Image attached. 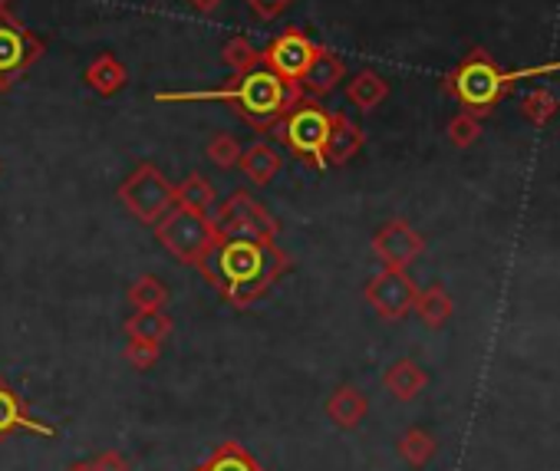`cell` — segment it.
<instances>
[{
	"mask_svg": "<svg viewBox=\"0 0 560 471\" xmlns=\"http://www.w3.org/2000/svg\"><path fill=\"white\" fill-rule=\"evenodd\" d=\"M291 267V254H284L277 244L238 238H218V244L199 264L202 277L231 307H251L267 297V291Z\"/></svg>",
	"mask_w": 560,
	"mask_h": 471,
	"instance_id": "cell-1",
	"label": "cell"
},
{
	"mask_svg": "<svg viewBox=\"0 0 560 471\" xmlns=\"http://www.w3.org/2000/svg\"><path fill=\"white\" fill-rule=\"evenodd\" d=\"M158 103H195V100H221L228 103L247 126L257 132H270L280 119H284L301 100L304 86L294 79L277 76L267 66H254L247 73L231 76L225 86L212 92H158Z\"/></svg>",
	"mask_w": 560,
	"mask_h": 471,
	"instance_id": "cell-2",
	"label": "cell"
},
{
	"mask_svg": "<svg viewBox=\"0 0 560 471\" xmlns=\"http://www.w3.org/2000/svg\"><path fill=\"white\" fill-rule=\"evenodd\" d=\"M560 63H547V66H531V69H501L485 50H472L469 60H464L448 79L445 89L464 106V113L472 116H488L498 100L511 89V82L527 79V76H547L557 73Z\"/></svg>",
	"mask_w": 560,
	"mask_h": 471,
	"instance_id": "cell-3",
	"label": "cell"
},
{
	"mask_svg": "<svg viewBox=\"0 0 560 471\" xmlns=\"http://www.w3.org/2000/svg\"><path fill=\"white\" fill-rule=\"evenodd\" d=\"M330 110L320 106L317 97H304L284 119H280L270 132L284 142L297 158H304L310 168H323V145L330 132Z\"/></svg>",
	"mask_w": 560,
	"mask_h": 471,
	"instance_id": "cell-4",
	"label": "cell"
},
{
	"mask_svg": "<svg viewBox=\"0 0 560 471\" xmlns=\"http://www.w3.org/2000/svg\"><path fill=\"white\" fill-rule=\"evenodd\" d=\"M155 238L171 257H178L181 264H192V267H199L202 257L218 244V231L208 215L184 212L178 205L155 225Z\"/></svg>",
	"mask_w": 560,
	"mask_h": 471,
	"instance_id": "cell-5",
	"label": "cell"
},
{
	"mask_svg": "<svg viewBox=\"0 0 560 471\" xmlns=\"http://www.w3.org/2000/svg\"><path fill=\"white\" fill-rule=\"evenodd\" d=\"M119 202H123V208H126L136 221L155 228V225L175 208V184H171L152 162H142V165L119 184Z\"/></svg>",
	"mask_w": 560,
	"mask_h": 471,
	"instance_id": "cell-6",
	"label": "cell"
},
{
	"mask_svg": "<svg viewBox=\"0 0 560 471\" xmlns=\"http://www.w3.org/2000/svg\"><path fill=\"white\" fill-rule=\"evenodd\" d=\"M212 225L218 231V238H238V241H260V244H273L280 234L277 218L254 202L247 192H234L225 205H218L212 215Z\"/></svg>",
	"mask_w": 560,
	"mask_h": 471,
	"instance_id": "cell-7",
	"label": "cell"
},
{
	"mask_svg": "<svg viewBox=\"0 0 560 471\" xmlns=\"http://www.w3.org/2000/svg\"><path fill=\"white\" fill-rule=\"evenodd\" d=\"M43 60V40L0 8V92H8L30 66Z\"/></svg>",
	"mask_w": 560,
	"mask_h": 471,
	"instance_id": "cell-8",
	"label": "cell"
},
{
	"mask_svg": "<svg viewBox=\"0 0 560 471\" xmlns=\"http://www.w3.org/2000/svg\"><path fill=\"white\" fill-rule=\"evenodd\" d=\"M416 294H419L416 280L406 270H393V267H383L366 284V304L383 320H403L406 314H412Z\"/></svg>",
	"mask_w": 560,
	"mask_h": 471,
	"instance_id": "cell-9",
	"label": "cell"
},
{
	"mask_svg": "<svg viewBox=\"0 0 560 471\" xmlns=\"http://www.w3.org/2000/svg\"><path fill=\"white\" fill-rule=\"evenodd\" d=\"M314 53H317V43L304 30L291 27L284 34H277L267 43V50H260V66L273 69L277 76H284V79L301 82V76H304L307 63L314 60Z\"/></svg>",
	"mask_w": 560,
	"mask_h": 471,
	"instance_id": "cell-10",
	"label": "cell"
},
{
	"mask_svg": "<svg viewBox=\"0 0 560 471\" xmlns=\"http://www.w3.org/2000/svg\"><path fill=\"white\" fill-rule=\"evenodd\" d=\"M422 251H425V238L403 218L386 221L377 231V238H372V254L383 260V267H393V270H406Z\"/></svg>",
	"mask_w": 560,
	"mask_h": 471,
	"instance_id": "cell-11",
	"label": "cell"
},
{
	"mask_svg": "<svg viewBox=\"0 0 560 471\" xmlns=\"http://www.w3.org/2000/svg\"><path fill=\"white\" fill-rule=\"evenodd\" d=\"M362 142H366L362 129L353 119H346L343 113H333L330 116L327 145H323V168L327 165H346L362 149Z\"/></svg>",
	"mask_w": 560,
	"mask_h": 471,
	"instance_id": "cell-12",
	"label": "cell"
},
{
	"mask_svg": "<svg viewBox=\"0 0 560 471\" xmlns=\"http://www.w3.org/2000/svg\"><path fill=\"white\" fill-rule=\"evenodd\" d=\"M343 76H346V63L340 60V53L317 47L314 60L307 63V69L301 76V86L310 92V97H327V92H333L340 86Z\"/></svg>",
	"mask_w": 560,
	"mask_h": 471,
	"instance_id": "cell-13",
	"label": "cell"
},
{
	"mask_svg": "<svg viewBox=\"0 0 560 471\" xmlns=\"http://www.w3.org/2000/svg\"><path fill=\"white\" fill-rule=\"evenodd\" d=\"M24 429L40 432V435H53L50 425H40L37 419H30V412L24 409L21 396L4 380H0V442L11 438L14 432H24Z\"/></svg>",
	"mask_w": 560,
	"mask_h": 471,
	"instance_id": "cell-14",
	"label": "cell"
},
{
	"mask_svg": "<svg viewBox=\"0 0 560 471\" xmlns=\"http://www.w3.org/2000/svg\"><path fill=\"white\" fill-rule=\"evenodd\" d=\"M383 386H386L399 403H409V399H416V396L429 386V372H425L416 359H396V362L383 372Z\"/></svg>",
	"mask_w": 560,
	"mask_h": 471,
	"instance_id": "cell-15",
	"label": "cell"
},
{
	"mask_svg": "<svg viewBox=\"0 0 560 471\" xmlns=\"http://www.w3.org/2000/svg\"><path fill=\"white\" fill-rule=\"evenodd\" d=\"M238 168L254 184H270L280 175V168H284V155H280L270 142H254L251 149H241Z\"/></svg>",
	"mask_w": 560,
	"mask_h": 471,
	"instance_id": "cell-16",
	"label": "cell"
},
{
	"mask_svg": "<svg viewBox=\"0 0 560 471\" xmlns=\"http://www.w3.org/2000/svg\"><path fill=\"white\" fill-rule=\"evenodd\" d=\"M175 205L184 208V212L212 215L215 205H218V192H215V184L202 171H192L189 178L175 184Z\"/></svg>",
	"mask_w": 560,
	"mask_h": 471,
	"instance_id": "cell-17",
	"label": "cell"
},
{
	"mask_svg": "<svg viewBox=\"0 0 560 471\" xmlns=\"http://www.w3.org/2000/svg\"><path fill=\"white\" fill-rule=\"evenodd\" d=\"M126 82H129V69L113 53H103L86 66V86L92 92H100V97H116Z\"/></svg>",
	"mask_w": 560,
	"mask_h": 471,
	"instance_id": "cell-18",
	"label": "cell"
},
{
	"mask_svg": "<svg viewBox=\"0 0 560 471\" xmlns=\"http://www.w3.org/2000/svg\"><path fill=\"white\" fill-rule=\"evenodd\" d=\"M366 412H369V403H366V396L356 386H340L327 399V416L340 429H356L366 419Z\"/></svg>",
	"mask_w": 560,
	"mask_h": 471,
	"instance_id": "cell-19",
	"label": "cell"
},
{
	"mask_svg": "<svg viewBox=\"0 0 560 471\" xmlns=\"http://www.w3.org/2000/svg\"><path fill=\"white\" fill-rule=\"evenodd\" d=\"M346 97H349V103H353L359 113H372L380 103H386V97H390V82H386L380 73L362 69V73H356V76L349 79Z\"/></svg>",
	"mask_w": 560,
	"mask_h": 471,
	"instance_id": "cell-20",
	"label": "cell"
},
{
	"mask_svg": "<svg viewBox=\"0 0 560 471\" xmlns=\"http://www.w3.org/2000/svg\"><path fill=\"white\" fill-rule=\"evenodd\" d=\"M195 471H264L260 461L238 442H221L212 448V455L195 464Z\"/></svg>",
	"mask_w": 560,
	"mask_h": 471,
	"instance_id": "cell-21",
	"label": "cell"
},
{
	"mask_svg": "<svg viewBox=\"0 0 560 471\" xmlns=\"http://www.w3.org/2000/svg\"><path fill=\"white\" fill-rule=\"evenodd\" d=\"M412 310H416V317L429 327V330H438V327H445L448 323V317H451V297H448V291L442 288V284H432V288H425V291H419L416 294V304H412Z\"/></svg>",
	"mask_w": 560,
	"mask_h": 471,
	"instance_id": "cell-22",
	"label": "cell"
},
{
	"mask_svg": "<svg viewBox=\"0 0 560 471\" xmlns=\"http://www.w3.org/2000/svg\"><path fill=\"white\" fill-rule=\"evenodd\" d=\"M171 333V317L165 310H136L126 320V336L129 340H142V343H165Z\"/></svg>",
	"mask_w": 560,
	"mask_h": 471,
	"instance_id": "cell-23",
	"label": "cell"
},
{
	"mask_svg": "<svg viewBox=\"0 0 560 471\" xmlns=\"http://www.w3.org/2000/svg\"><path fill=\"white\" fill-rule=\"evenodd\" d=\"M129 304H132L136 310H165V304H168V288L162 284L158 277L145 273V277H139L136 284L129 288Z\"/></svg>",
	"mask_w": 560,
	"mask_h": 471,
	"instance_id": "cell-24",
	"label": "cell"
},
{
	"mask_svg": "<svg viewBox=\"0 0 560 471\" xmlns=\"http://www.w3.org/2000/svg\"><path fill=\"white\" fill-rule=\"evenodd\" d=\"M438 445L435 438L425 432V429H406V435L399 438V455L412 464V468H422L435 458Z\"/></svg>",
	"mask_w": 560,
	"mask_h": 471,
	"instance_id": "cell-25",
	"label": "cell"
},
{
	"mask_svg": "<svg viewBox=\"0 0 560 471\" xmlns=\"http://www.w3.org/2000/svg\"><path fill=\"white\" fill-rule=\"evenodd\" d=\"M557 97L550 89H544V86H537V89H531L527 97L521 100V116L527 119V123H534V126H547L553 116H557Z\"/></svg>",
	"mask_w": 560,
	"mask_h": 471,
	"instance_id": "cell-26",
	"label": "cell"
},
{
	"mask_svg": "<svg viewBox=\"0 0 560 471\" xmlns=\"http://www.w3.org/2000/svg\"><path fill=\"white\" fill-rule=\"evenodd\" d=\"M221 56H225V63L231 66L234 76H238V73H247V69H254V66H260V50H257L247 37H231V40L225 43Z\"/></svg>",
	"mask_w": 560,
	"mask_h": 471,
	"instance_id": "cell-27",
	"label": "cell"
},
{
	"mask_svg": "<svg viewBox=\"0 0 560 471\" xmlns=\"http://www.w3.org/2000/svg\"><path fill=\"white\" fill-rule=\"evenodd\" d=\"M479 136H482L479 116L464 113V110H461L458 116H451V123H448V142H451L455 149H469V145H475Z\"/></svg>",
	"mask_w": 560,
	"mask_h": 471,
	"instance_id": "cell-28",
	"label": "cell"
},
{
	"mask_svg": "<svg viewBox=\"0 0 560 471\" xmlns=\"http://www.w3.org/2000/svg\"><path fill=\"white\" fill-rule=\"evenodd\" d=\"M208 158H212L218 168H234V165H238V158H241V145H238V139H234V136H228V132L215 136V139L208 142Z\"/></svg>",
	"mask_w": 560,
	"mask_h": 471,
	"instance_id": "cell-29",
	"label": "cell"
},
{
	"mask_svg": "<svg viewBox=\"0 0 560 471\" xmlns=\"http://www.w3.org/2000/svg\"><path fill=\"white\" fill-rule=\"evenodd\" d=\"M162 356L158 343H142V340H129L126 343V362L139 372H145L149 366H155V359Z\"/></svg>",
	"mask_w": 560,
	"mask_h": 471,
	"instance_id": "cell-30",
	"label": "cell"
},
{
	"mask_svg": "<svg viewBox=\"0 0 560 471\" xmlns=\"http://www.w3.org/2000/svg\"><path fill=\"white\" fill-rule=\"evenodd\" d=\"M291 4H294V0H247V8L254 11L257 21H277Z\"/></svg>",
	"mask_w": 560,
	"mask_h": 471,
	"instance_id": "cell-31",
	"label": "cell"
},
{
	"mask_svg": "<svg viewBox=\"0 0 560 471\" xmlns=\"http://www.w3.org/2000/svg\"><path fill=\"white\" fill-rule=\"evenodd\" d=\"M89 464H92V471H132L129 468V458L123 451H116V448L100 451L97 458H89Z\"/></svg>",
	"mask_w": 560,
	"mask_h": 471,
	"instance_id": "cell-32",
	"label": "cell"
},
{
	"mask_svg": "<svg viewBox=\"0 0 560 471\" xmlns=\"http://www.w3.org/2000/svg\"><path fill=\"white\" fill-rule=\"evenodd\" d=\"M189 8L199 14H215L221 8V0H189Z\"/></svg>",
	"mask_w": 560,
	"mask_h": 471,
	"instance_id": "cell-33",
	"label": "cell"
},
{
	"mask_svg": "<svg viewBox=\"0 0 560 471\" xmlns=\"http://www.w3.org/2000/svg\"><path fill=\"white\" fill-rule=\"evenodd\" d=\"M63 471H92V464H89V461H73V464H66Z\"/></svg>",
	"mask_w": 560,
	"mask_h": 471,
	"instance_id": "cell-34",
	"label": "cell"
},
{
	"mask_svg": "<svg viewBox=\"0 0 560 471\" xmlns=\"http://www.w3.org/2000/svg\"><path fill=\"white\" fill-rule=\"evenodd\" d=\"M11 4V0H0V8H8Z\"/></svg>",
	"mask_w": 560,
	"mask_h": 471,
	"instance_id": "cell-35",
	"label": "cell"
}]
</instances>
